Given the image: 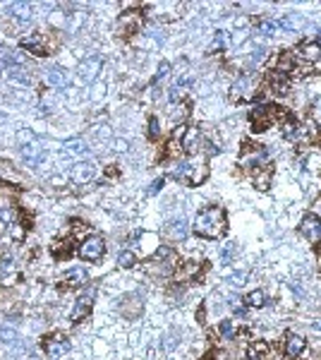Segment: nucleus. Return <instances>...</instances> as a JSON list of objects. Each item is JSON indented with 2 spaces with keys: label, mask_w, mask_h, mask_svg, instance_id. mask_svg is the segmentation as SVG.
<instances>
[{
  "label": "nucleus",
  "mask_w": 321,
  "mask_h": 360,
  "mask_svg": "<svg viewBox=\"0 0 321 360\" xmlns=\"http://www.w3.org/2000/svg\"><path fill=\"white\" fill-rule=\"evenodd\" d=\"M14 338H17V332H14L12 326H7V324H2V326H0V341L7 344V341H14Z\"/></svg>",
  "instance_id": "nucleus-30"
},
{
  "label": "nucleus",
  "mask_w": 321,
  "mask_h": 360,
  "mask_svg": "<svg viewBox=\"0 0 321 360\" xmlns=\"http://www.w3.org/2000/svg\"><path fill=\"white\" fill-rule=\"evenodd\" d=\"M91 178H94V164H91V161H79V164L72 166V180H74L77 185L89 182Z\"/></svg>",
  "instance_id": "nucleus-11"
},
{
  "label": "nucleus",
  "mask_w": 321,
  "mask_h": 360,
  "mask_svg": "<svg viewBox=\"0 0 321 360\" xmlns=\"http://www.w3.org/2000/svg\"><path fill=\"white\" fill-rule=\"evenodd\" d=\"M199 144H202V134L194 128H187V132L182 134V149L190 154H199Z\"/></svg>",
  "instance_id": "nucleus-13"
},
{
  "label": "nucleus",
  "mask_w": 321,
  "mask_h": 360,
  "mask_svg": "<svg viewBox=\"0 0 321 360\" xmlns=\"http://www.w3.org/2000/svg\"><path fill=\"white\" fill-rule=\"evenodd\" d=\"M312 118H314V122L321 128V96H317L314 104H312Z\"/></svg>",
  "instance_id": "nucleus-31"
},
{
  "label": "nucleus",
  "mask_w": 321,
  "mask_h": 360,
  "mask_svg": "<svg viewBox=\"0 0 321 360\" xmlns=\"http://www.w3.org/2000/svg\"><path fill=\"white\" fill-rule=\"evenodd\" d=\"M41 156H43V149H41V144L38 142H31V144L24 146V158H26V161L36 164V161H41Z\"/></svg>",
  "instance_id": "nucleus-20"
},
{
  "label": "nucleus",
  "mask_w": 321,
  "mask_h": 360,
  "mask_svg": "<svg viewBox=\"0 0 321 360\" xmlns=\"http://www.w3.org/2000/svg\"><path fill=\"white\" fill-rule=\"evenodd\" d=\"M120 312H122V317H127V320H137V317L142 314V298H139L137 293L125 296V298L120 300Z\"/></svg>",
  "instance_id": "nucleus-9"
},
{
  "label": "nucleus",
  "mask_w": 321,
  "mask_h": 360,
  "mask_svg": "<svg viewBox=\"0 0 321 360\" xmlns=\"http://www.w3.org/2000/svg\"><path fill=\"white\" fill-rule=\"evenodd\" d=\"M19 144H31V142H36V137H34V132H29V130H22L19 132Z\"/></svg>",
  "instance_id": "nucleus-33"
},
{
  "label": "nucleus",
  "mask_w": 321,
  "mask_h": 360,
  "mask_svg": "<svg viewBox=\"0 0 321 360\" xmlns=\"http://www.w3.org/2000/svg\"><path fill=\"white\" fill-rule=\"evenodd\" d=\"M168 70H170V65L168 62H161V68H158V74H156V80H161V77H166Z\"/></svg>",
  "instance_id": "nucleus-39"
},
{
  "label": "nucleus",
  "mask_w": 321,
  "mask_h": 360,
  "mask_svg": "<svg viewBox=\"0 0 321 360\" xmlns=\"http://www.w3.org/2000/svg\"><path fill=\"white\" fill-rule=\"evenodd\" d=\"M305 346H307V341H305L300 334H288V338H286V353L290 356V358H298L300 353L305 350Z\"/></svg>",
  "instance_id": "nucleus-16"
},
{
  "label": "nucleus",
  "mask_w": 321,
  "mask_h": 360,
  "mask_svg": "<svg viewBox=\"0 0 321 360\" xmlns=\"http://www.w3.org/2000/svg\"><path fill=\"white\" fill-rule=\"evenodd\" d=\"M194 230L204 238H221L226 233V212L221 206H206L194 218Z\"/></svg>",
  "instance_id": "nucleus-1"
},
{
  "label": "nucleus",
  "mask_w": 321,
  "mask_h": 360,
  "mask_svg": "<svg viewBox=\"0 0 321 360\" xmlns=\"http://www.w3.org/2000/svg\"><path fill=\"white\" fill-rule=\"evenodd\" d=\"M300 56L307 60V62H317L321 58V44L319 41H307L300 46Z\"/></svg>",
  "instance_id": "nucleus-17"
},
{
  "label": "nucleus",
  "mask_w": 321,
  "mask_h": 360,
  "mask_svg": "<svg viewBox=\"0 0 321 360\" xmlns=\"http://www.w3.org/2000/svg\"><path fill=\"white\" fill-rule=\"evenodd\" d=\"M115 146H118V152H125V149H127V142H115Z\"/></svg>",
  "instance_id": "nucleus-43"
},
{
  "label": "nucleus",
  "mask_w": 321,
  "mask_h": 360,
  "mask_svg": "<svg viewBox=\"0 0 321 360\" xmlns=\"http://www.w3.org/2000/svg\"><path fill=\"white\" fill-rule=\"evenodd\" d=\"M22 48H26L29 53H34V56H48V46H46V38L41 34H31L22 38Z\"/></svg>",
  "instance_id": "nucleus-12"
},
{
  "label": "nucleus",
  "mask_w": 321,
  "mask_h": 360,
  "mask_svg": "<svg viewBox=\"0 0 321 360\" xmlns=\"http://www.w3.org/2000/svg\"><path fill=\"white\" fill-rule=\"evenodd\" d=\"M166 236L170 240H185L187 238V221L185 218H175L166 226Z\"/></svg>",
  "instance_id": "nucleus-15"
},
{
  "label": "nucleus",
  "mask_w": 321,
  "mask_h": 360,
  "mask_svg": "<svg viewBox=\"0 0 321 360\" xmlns=\"http://www.w3.org/2000/svg\"><path fill=\"white\" fill-rule=\"evenodd\" d=\"M218 332H221V336H233V334H235V329H233V322H221Z\"/></svg>",
  "instance_id": "nucleus-35"
},
{
  "label": "nucleus",
  "mask_w": 321,
  "mask_h": 360,
  "mask_svg": "<svg viewBox=\"0 0 321 360\" xmlns=\"http://www.w3.org/2000/svg\"><path fill=\"white\" fill-rule=\"evenodd\" d=\"M46 82L53 84V86H65V74H62L58 68H53V70L46 72Z\"/></svg>",
  "instance_id": "nucleus-21"
},
{
  "label": "nucleus",
  "mask_w": 321,
  "mask_h": 360,
  "mask_svg": "<svg viewBox=\"0 0 321 360\" xmlns=\"http://www.w3.org/2000/svg\"><path fill=\"white\" fill-rule=\"evenodd\" d=\"M247 86H250V80H247V77H240L238 82L233 84V96H235V98H242L245 92H247Z\"/></svg>",
  "instance_id": "nucleus-26"
},
{
  "label": "nucleus",
  "mask_w": 321,
  "mask_h": 360,
  "mask_svg": "<svg viewBox=\"0 0 321 360\" xmlns=\"http://www.w3.org/2000/svg\"><path fill=\"white\" fill-rule=\"evenodd\" d=\"M233 254H235V245H228L226 250H223V257L228 260V257H233Z\"/></svg>",
  "instance_id": "nucleus-42"
},
{
  "label": "nucleus",
  "mask_w": 321,
  "mask_h": 360,
  "mask_svg": "<svg viewBox=\"0 0 321 360\" xmlns=\"http://www.w3.org/2000/svg\"><path fill=\"white\" fill-rule=\"evenodd\" d=\"M281 120H286V108L281 106H262L257 110H252V125H254L257 132L269 130Z\"/></svg>",
  "instance_id": "nucleus-3"
},
{
  "label": "nucleus",
  "mask_w": 321,
  "mask_h": 360,
  "mask_svg": "<svg viewBox=\"0 0 321 360\" xmlns=\"http://www.w3.org/2000/svg\"><path fill=\"white\" fill-rule=\"evenodd\" d=\"M0 218H2V221H7V224H10V221H14V209H2V212H0Z\"/></svg>",
  "instance_id": "nucleus-38"
},
{
  "label": "nucleus",
  "mask_w": 321,
  "mask_h": 360,
  "mask_svg": "<svg viewBox=\"0 0 321 360\" xmlns=\"http://www.w3.org/2000/svg\"><path fill=\"white\" fill-rule=\"evenodd\" d=\"M10 12L12 14H17V17H22V20H29V5H24V2H14V5H10Z\"/></svg>",
  "instance_id": "nucleus-27"
},
{
  "label": "nucleus",
  "mask_w": 321,
  "mask_h": 360,
  "mask_svg": "<svg viewBox=\"0 0 321 360\" xmlns=\"http://www.w3.org/2000/svg\"><path fill=\"white\" fill-rule=\"evenodd\" d=\"M247 360H271V346L266 341H257L247 348Z\"/></svg>",
  "instance_id": "nucleus-14"
},
{
  "label": "nucleus",
  "mask_w": 321,
  "mask_h": 360,
  "mask_svg": "<svg viewBox=\"0 0 321 360\" xmlns=\"http://www.w3.org/2000/svg\"><path fill=\"white\" fill-rule=\"evenodd\" d=\"M264 58H266V48H257V50H252V56H250V60H247V65H250V68H254V65L264 62Z\"/></svg>",
  "instance_id": "nucleus-28"
},
{
  "label": "nucleus",
  "mask_w": 321,
  "mask_h": 360,
  "mask_svg": "<svg viewBox=\"0 0 321 360\" xmlns=\"http://www.w3.org/2000/svg\"><path fill=\"white\" fill-rule=\"evenodd\" d=\"M245 278H247V274H245V272H240V274H235L233 278H230V284H233V286H242V284H245Z\"/></svg>",
  "instance_id": "nucleus-37"
},
{
  "label": "nucleus",
  "mask_w": 321,
  "mask_h": 360,
  "mask_svg": "<svg viewBox=\"0 0 321 360\" xmlns=\"http://www.w3.org/2000/svg\"><path fill=\"white\" fill-rule=\"evenodd\" d=\"M103 68V60L98 58V56H91V58H86L79 65V77H82L84 82H94L96 77H98V72Z\"/></svg>",
  "instance_id": "nucleus-10"
},
{
  "label": "nucleus",
  "mask_w": 321,
  "mask_h": 360,
  "mask_svg": "<svg viewBox=\"0 0 321 360\" xmlns=\"http://www.w3.org/2000/svg\"><path fill=\"white\" fill-rule=\"evenodd\" d=\"M94 296H96V286H89L86 290H84L82 296L77 298V305H74V310H72V322L79 324L89 314V310H91V302H94Z\"/></svg>",
  "instance_id": "nucleus-7"
},
{
  "label": "nucleus",
  "mask_w": 321,
  "mask_h": 360,
  "mask_svg": "<svg viewBox=\"0 0 321 360\" xmlns=\"http://www.w3.org/2000/svg\"><path fill=\"white\" fill-rule=\"evenodd\" d=\"M209 176V168L204 158H194V161H180L178 168L173 170V178L182 180V182H190V185H199L204 182Z\"/></svg>",
  "instance_id": "nucleus-2"
},
{
  "label": "nucleus",
  "mask_w": 321,
  "mask_h": 360,
  "mask_svg": "<svg viewBox=\"0 0 321 360\" xmlns=\"http://www.w3.org/2000/svg\"><path fill=\"white\" fill-rule=\"evenodd\" d=\"M120 266H125V269H130V266H134V264H137V257H134V254H132V252H120Z\"/></svg>",
  "instance_id": "nucleus-29"
},
{
  "label": "nucleus",
  "mask_w": 321,
  "mask_h": 360,
  "mask_svg": "<svg viewBox=\"0 0 321 360\" xmlns=\"http://www.w3.org/2000/svg\"><path fill=\"white\" fill-rule=\"evenodd\" d=\"M62 281H65V284H70V286H82L84 281H86V272H84V269H79V266H77V269H70V272L65 274V278H62Z\"/></svg>",
  "instance_id": "nucleus-19"
},
{
  "label": "nucleus",
  "mask_w": 321,
  "mask_h": 360,
  "mask_svg": "<svg viewBox=\"0 0 321 360\" xmlns=\"http://www.w3.org/2000/svg\"><path fill=\"white\" fill-rule=\"evenodd\" d=\"M149 134H151V140H156V137H158V134H161V132H158V120L156 118H151V122H149Z\"/></svg>",
  "instance_id": "nucleus-36"
},
{
  "label": "nucleus",
  "mask_w": 321,
  "mask_h": 360,
  "mask_svg": "<svg viewBox=\"0 0 321 360\" xmlns=\"http://www.w3.org/2000/svg\"><path fill=\"white\" fill-rule=\"evenodd\" d=\"M185 96V86H180V84H175L173 89H170V101H180Z\"/></svg>",
  "instance_id": "nucleus-34"
},
{
  "label": "nucleus",
  "mask_w": 321,
  "mask_h": 360,
  "mask_svg": "<svg viewBox=\"0 0 321 360\" xmlns=\"http://www.w3.org/2000/svg\"><path fill=\"white\" fill-rule=\"evenodd\" d=\"M281 29H288V32H293V29H300V26H305V17L300 14V12H293V14H286L281 22H278Z\"/></svg>",
  "instance_id": "nucleus-18"
},
{
  "label": "nucleus",
  "mask_w": 321,
  "mask_h": 360,
  "mask_svg": "<svg viewBox=\"0 0 321 360\" xmlns=\"http://www.w3.org/2000/svg\"><path fill=\"white\" fill-rule=\"evenodd\" d=\"M161 188H163V180H154V182H151V188H149V194H156Z\"/></svg>",
  "instance_id": "nucleus-40"
},
{
  "label": "nucleus",
  "mask_w": 321,
  "mask_h": 360,
  "mask_svg": "<svg viewBox=\"0 0 321 360\" xmlns=\"http://www.w3.org/2000/svg\"><path fill=\"white\" fill-rule=\"evenodd\" d=\"M300 230H302V236L307 240H312V242H319L321 240V218L319 216H305L302 218V224H300Z\"/></svg>",
  "instance_id": "nucleus-8"
},
{
  "label": "nucleus",
  "mask_w": 321,
  "mask_h": 360,
  "mask_svg": "<svg viewBox=\"0 0 321 360\" xmlns=\"http://www.w3.org/2000/svg\"><path fill=\"white\" fill-rule=\"evenodd\" d=\"M103 252H106V242H103L101 236H89L82 242V248H79V254L86 262H98L103 257Z\"/></svg>",
  "instance_id": "nucleus-5"
},
{
  "label": "nucleus",
  "mask_w": 321,
  "mask_h": 360,
  "mask_svg": "<svg viewBox=\"0 0 321 360\" xmlns=\"http://www.w3.org/2000/svg\"><path fill=\"white\" fill-rule=\"evenodd\" d=\"M300 134H302V132H300L298 125H295V122H288L286 125V137L288 140H300Z\"/></svg>",
  "instance_id": "nucleus-32"
},
{
  "label": "nucleus",
  "mask_w": 321,
  "mask_h": 360,
  "mask_svg": "<svg viewBox=\"0 0 321 360\" xmlns=\"http://www.w3.org/2000/svg\"><path fill=\"white\" fill-rule=\"evenodd\" d=\"M43 350H46L48 358L58 360L70 350V341H67V336L53 334V336H48V338H43Z\"/></svg>",
  "instance_id": "nucleus-6"
},
{
  "label": "nucleus",
  "mask_w": 321,
  "mask_h": 360,
  "mask_svg": "<svg viewBox=\"0 0 321 360\" xmlns=\"http://www.w3.org/2000/svg\"><path fill=\"white\" fill-rule=\"evenodd\" d=\"M175 264H178L175 252L170 250V248H161V250L146 262V272L154 274V276H168L173 269H175Z\"/></svg>",
  "instance_id": "nucleus-4"
},
{
  "label": "nucleus",
  "mask_w": 321,
  "mask_h": 360,
  "mask_svg": "<svg viewBox=\"0 0 321 360\" xmlns=\"http://www.w3.org/2000/svg\"><path fill=\"white\" fill-rule=\"evenodd\" d=\"M5 74L10 77L12 82L29 84V74H26V72H22V70H17V68H7V70H5Z\"/></svg>",
  "instance_id": "nucleus-24"
},
{
  "label": "nucleus",
  "mask_w": 321,
  "mask_h": 360,
  "mask_svg": "<svg viewBox=\"0 0 321 360\" xmlns=\"http://www.w3.org/2000/svg\"><path fill=\"white\" fill-rule=\"evenodd\" d=\"M245 302H247L250 308H262L264 302H266V296H264V290H252L250 296L245 298Z\"/></svg>",
  "instance_id": "nucleus-23"
},
{
  "label": "nucleus",
  "mask_w": 321,
  "mask_h": 360,
  "mask_svg": "<svg viewBox=\"0 0 321 360\" xmlns=\"http://www.w3.org/2000/svg\"><path fill=\"white\" fill-rule=\"evenodd\" d=\"M226 44V32H218V36H216V41H214V46H223Z\"/></svg>",
  "instance_id": "nucleus-41"
},
{
  "label": "nucleus",
  "mask_w": 321,
  "mask_h": 360,
  "mask_svg": "<svg viewBox=\"0 0 321 360\" xmlns=\"http://www.w3.org/2000/svg\"><path fill=\"white\" fill-rule=\"evenodd\" d=\"M314 326H317V329H321V322H314Z\"/></svg>",
  "instance_id": "nucleus-44"
},
{
  "label": "nucleus",
  "mask_w": 321,
  "mask_h": 360,
  "mask_svg": "<svg viewBox=\"0 0 321 360\" xmlns=\"http://www.w3.org/2000/svg\"><path fill=\"white\" fill-rule=\"evenodd\" d=\"M276 29H278V22H271V20H264V22L257 24V34L262 36H274Z\"/></svg>",
  "instance_id": "nucleus-22"
},
{
  "label": "nucleus",
  "mask_w": 321,
  "mask_h": 360,
  "mask_svg": "<svg viewBox=\"0 0 321 360\" xmlns=\"http://www.w3.org/2000/svg\"><path fill=\"white\" fill-rule=\"evenodd\" d=\"M53 254H55L58 260H62V257H70V254H72L70 242H67V240H65V242H55V245H53Z\"/></svg>",
  "instance_id": "nucleus-25"
}]
</instances>
